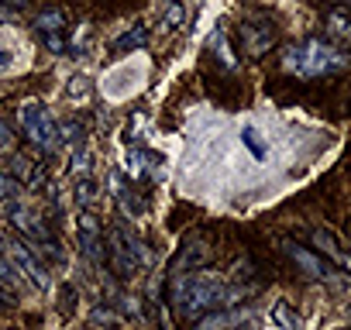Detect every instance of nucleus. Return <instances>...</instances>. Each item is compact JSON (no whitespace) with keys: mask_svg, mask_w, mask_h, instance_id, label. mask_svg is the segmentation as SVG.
I'll return each mask as SVG.
<instances>
[{"mask_svg":"<svg viewBox=\"0 0 351 330\" xmlns=\"http://www.w3.org/2000/svg\"><path fill=\"white\" fill-rule=\"evenodd\" d=\"M11 306H14V296L8 289H0V309H11Z\"/></svg>","mask_w":351,"mask_h":330,"instance_id":"nucleus-30","label":"nucleus"},{"mask_svg":"<svg viewBox=\"0 0 351 330\" xmlns=\"http://www.w3.org/2000/svg\"><path fill=\"white\" fill-rule=\"evenodd\" d=\"M313 244H317V248H320V251H324V255H327V258L341 268V272L348 268V251H344L341 238H337L330 227H317V231H313Z\"/></svg>","mask_w":351,"mask_h":330,"instance_id":"nucleus-11","label":"nucleus"},{"mask_svg":"<svg viewBox=\"0 0 351 330\" xmlns=\"http://www.w3.org/2000/svg\"><path fill=\"white\" fill-rule=\"evenodd\" d=\"M104 262L114 268V275L117 279H131L141 265H145V251H141V241L124 227V224H117V227H110L107 231V248H104Z\"/></svg>","mask_w":351,"mask_h":330,"instance_id":"nucleus-3","label":"nucleus"},{"mask_svg":"<svg viewBox=\"0 0 351 330\" xmlns=\"http://www.w3.org/2000/svg\"><path fill=\"white\" fill-rule=\"evenodd\" d=\"M42 42L49 45V52H56V55H62L66 52V38L62 35H42Z\"/></svg>","mask_w":351,"mask_h":330,"instance_id":"nucleus-25","label":"nucleus"},{"mask_svg":"<svg viewBox=\"0 0 351 330\" xmlns=\"http://www.w3.org/2000/svg\"><path fill=\"white\" fill-rule=\"evenodd\" d=\"M114 45H117V52H134V49H145V45H148V28H145V25H134V28H131V31H124V35H121Z\"/></svg>","mask_w":351,"mask_h":330,"instance_id":"nucleus-18","label":"nucleus"},{"mask_svg":"<svg viewBox=\"0 0 351 330\" xmlns=\"http://www.w3.org/2000/svg\"><path fill=\"white\" fill-rule=\"evenodd\" d=\"M279 251L289 258V262H296V268L306 275V279H313V282H327V279H334L337 272L317 255V251H310V248H303L300 241H293V238H282L279 241Z\"/></svg>","mask_w":351,"mask_h":330,"instance_id":"nucleus-8","label":"nucleus"},{"mask_svg":"<svg viewBox=\"0 0 351 330\" xmlns=\"http://www.w3.org/2000/svg\"><path fill=\"white\" fill-rule=\"evenodd\" d=\"M93 323H117V316L110 309H93Z\"/></svg>","mask_w":351,"mask_h":330,"instance_id":"nucleus-29","label":"nucleus"},{"mask_svg":"<svg viewBox=\"0 0 351 330\" xmlns=\"http://www.w3.org/2000/svg\"><path fill=\"white\" fill-rule=\"evenodd\" d=\"M241 141H245V148H248L255 158H265V155H269V148H265V141H262V134H258L255 127H245V131H241Z\"/></svg>","mask_w":351,"mask_h":330,"instance_id":"nucleus-21","label":"nucleus"},{"mask_svg":"<svg viewBox=\"0 0 351 330\" xmlns=\"http://www.w3.org/2000/svg\"><path fill=\"white\" fill-rule=\"evenodd\" d=\"M56 131H59V144L66 141V144H83V138H86V127L76 120V117H69V120H62V124H56Z\"/></svg>","mask_w":351,"mask_h":330,"instance_id":"nucleus-19","label":"nucleus"},{"mask_svg":"<svg viewBox=\"0 0 351 330\" xmlns=\"http://www.w3.org/2000/svg\"><path fill=\"white\" fill-rule=\"evenodd\" d=\"M269 323L276 330H300V313L289 306V299H279L272 309H269Z\"/></svg>","mask_w":351,"mask_h":330,"instance_id":"nucleus-13","label":"nucleus"},{"mask_svg":"<svg viewBox=\"0 0 351 330\" xmlns=\"http://www.w3.org/2000/svg\"><path fill=\"white\" fill-rule=\"evenodd\" d=\"M0 255H4V258L11 262V268H14L21 279H28L35 289L49 292V285H52V279H49V268H45V265L35 258L32 244H25L21 238H0Z\"/></svg>","mask_w":351,"mask_h":330,"instance_id":"nucleus-5","label":"nucleus"},{"mask_svg":"<svg viewBox=\"0 0 351 330\" xmlns=\"http://www.w3.org/2000/svg\"><path fill=\"white\" fill-rule=\"evenodd\" d=\"M69 165H73V173H86L90 169V151L80 144L76 151H73V158H69Z\"/></svg>","mask_w":351,"mask_h":330,"instance_id":"nucleus-24","label":"nucleus"},{"mask_svg":"<svg viewBox=\"0 0 351 330\" xmlns=\"http://www.w3.org/2000/svg\"><path fill=\"white\" fill-rule=\"evenodd\" d=\"M93 196H97V186H93L90 179H80V183H76V203H80V207H90Z\"/></svg>","mask_w":351,"mask_h":330,"instance_id":"nucleus-22","label":"nucleus"},{"mask_svg":"<svg viewBox=\"0 0 351 330\" xmlns=\"http://www.w3.org/2000/svg\"><path fill=\"white\" fill-rule=\"evenodd\" d=\"M348 66V55L324 42V38H306L300 45H289L282 49V69L289 76H300V79H320V76H334Z\"/></svg>","mask_w":351,"mask_h":330,"instance_id":"nucleus-2","label":"nucleus"},{"mask_svg":"<svg viewBox=\"0 0 351 330\" xmlns=\"http://www.w3.org/2000/svg\"><path fill=\"white\" fill-rule=\"evenodd\" d=\"M11 141H14V131H11L4 120H0V151H8V148H11Z\"/></svg>","mask_w":351,"mask_h":330,"instance_id":"nucleus-27","label":"nucleus"},{"mask_svg":"<svg viewBox=\"0 0 351 330\" xmlns=\"http://www.w3.org/2000/svg\"><path fill=\"white\" fill-rule=\"evenodd\" d=\"M114 196H117V203H121V210H124L128 217H141V214H145V200H141L131 186L114 183Z\"/></svg>","mask_w":351,"mask_h":330,"instance_id":"nucleus-15","label":"nucleus"},{"mask_svg":"<svg viewBox=\"0 0 351 330\" xmlns=\"http://www.w3.org/2000/svg\"><path fill=\"white\" fill-rule=\"evenodd\" d=\"M11 69H14V52L0 49V76H4V73H11Z\"/></svg>","mask_w":351,"mask_h":330,"instance_id":"nucleus-28","label":"nucleus"},{"mask_svg":"<svg viewBox=\"0 0 351 330\" xmlns=\"http://www.w3.org/2000/svg\"><path fill=\"white\" fill-rule=\"evenodd\" d=\"M210 49L217 52L221 66H228V69H234V66H238V59H234V52H231V45H228V35H224V31H214V35H210Z\"/></svg>","mask_w":351,"mask_h":330,"instance_id":"nucleus-20","label":"nucleus"},{"mask_svg":"<svg viewBox=\"0 0 351 330\" xmlns=\"http://www.w3.org/2000/svg\"><path fill=\"white\" fill-rule=\"evenodd\" d=\"M186 18V8H180V4H172L169 11H165V18H162V28L169 31V28H176V25H180Z\"/></svg>","mask_w":351,"mask_h":330,"instance_id":"nucleus-23","label":"nucleus"},{"mask_svg":"<svg viewBox=\"0 0 351 330\" xmlns=\"http://www.w3.org/2000/svg\"><path fill=\"white\" fill-rule=\"evenodd\" d=\"M18 193V186L8 179V176H0V203H11V196Z\"/></svg>","mask_w":351,"mask_h":330,"instance_id":"nucleus-26","label":"nucleus"},{"mask_svg":"<svg viewBox=\"0 0 351 330\" xmlns=\"http://www.w3.org/2000/svg\"><path fill=\"white\" fill-rule=\"evenodd\" d=\"M238 35H241V49H245L252 59H262V55L276 45L279 28H276V21H272V18L255 14V18H245V21L238 25Z\"/></svg>","mask_w":351,"mask_h":330,"instance_id":"nucleus-7","label":"nucleus"},{"mask_svg":"<svg viewBox=\"0 0 351 330\" xmlns=\"http://www.w3.org/2000/svg\"><path fill=\"white\" fill-rule=\"evenodd\" d=\"M76 231H80V248L83 255L93 262V265H104V227L93 214H80L76 220Z\"/></svg>","mask_w":351,"mask_h":330,"instance_id":"nucleus-9","label":"nucleus"},{"mask_svg":"<svg viewBox=\"0 0 351 330\" xmlns=\"http://www.w3.org/2000/svg\"><path fill=\"white\" fill-rule=\"evenodd\" d=\"M248 316H252L248 306H245V309H217V313H210V316H200V320H197V330H234V327H241Z\"/></svg>","mask_w":351,"mask_h":330,"instance_id":"nucleus-10","label":"nucleus"},{"mask_svg":"<svg viewBox=\"0 0 351 330\" xmlns=\"http://www.w3.org/2000/svg\"><path fill=\"white\" fill-rule=\"evenodd\" d=\"M8 179L18 186H32L38 179V165L28 158V155H11V165H8Z\"/></svg>","mask_w":351,"mask_h":330,"instance_id":"nucleus-12","label":"nucleus"},{"mask_svg":"<svg viewBox=\"0 0 351 330\" xmlns=\"http://www.w3.org/2000/svg\"><path fill=\"white\" fill-rule=\"evenodd\" d=\"M18 124L25 131V138L38 148V151H56L59 148V131H56V117L38 103V100H28L18 107Z\"/></svg>","mask_w":351,"mask_h":330,"instance_id":"nucleus-4","label":"nucleus"},{"mask_svg":"<svg viewBox=\"0 0 351 330\" xmlns=\"http://www.w3.org/2000/svg\"><path fill=\"white\" fill-rule=\"evenodd\" d=\"M35 28H38V35H62V28H66V14H62L59 8L42 11V14L35 18Z\"/></svg>","mask_w":351,"mask_h":330,"instance_id":"nucleus-16","label":"nucleus"},{"mask_svg":"<svg viewBox=\"0 0 351 330\" xmlns=\"http://www.w3.org/2000/svg\"><path fill=\"white\" fill-rule=\"evenodd\" d=\"M8 224L14 227V234L25 241V244H45V251L52 248V255L59 258V241L52 238V231L45 227V220L35 214V210H28L25 203H8Z\"/></svg>","mask_w":351,"mask_h":330,"instance_id":"nucleus-6","label":"nucleus"},{"mask_svg":"<svg viewBox=\"0 0 351 330\" xmlns=\"http://www.w3.org/2000/svg\"><path fill=\"white\" fill-rule=\"evenodd\" d=\"M327 35L337 38V42H344V38L351 35V14H348L344 8H334V11H330V18H327Z\"/></svg>","mask_w":351,"mask_h":330,"instance_id":"nucleus-17","label":"nucleus"},{"mask_svg":"<svg viewBox=\"0 0 351 330\" xmlns=\"http://www.w3.org/2000/svg\"><path fill=\"white\" fill-rule=\"evenodd\" d=\"M207 262H210V248L207 244H193L190 251L180 255V262H176V275H180L183 268L186 272H200V265H207Z\"/></svg>","mask_w":351,"mask_h":330,"instance_id":"nucleus-14","label":"nucleus"},{"mask_svg":"<svg viewBox=\"0 0 351 330\" xmlns=\"http://www.w3.org/2000/svg\"><path fill=\"white\" fill-rule=\"evenodd\" d=\"M231 289L217 272H186V275H176L172 279V309L180 320H200L204 313L228 306Z\"/></svg>","mask_w":351,"mask_h":330,"instance_id":"nucleus-1","label":"nucleus"}]
</instances>
